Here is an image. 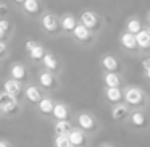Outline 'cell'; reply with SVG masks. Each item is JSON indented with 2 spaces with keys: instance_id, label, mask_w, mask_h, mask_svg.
Segmentation results:
<instances>
[{
  "instance_id": "obj_1",
  "label": "cell",
  "mask_w": 150,
  "mask_h": 147,
  "mask_svg": "<svg viewBox=\"0 0 150 147\" xmlns=\"http://www.w3.org/2000/svg\"><path fill=\"white\" fill-rule=\"evenodd\" d=\"M18 110V99L10 95L8 92L2 91L0 94V111L2 113H13Z\"/></svg>"
},
{
  "instance_id": "obj_2",
  "label": "cell",
  "mask_w": 150,
  "mask_h": 147,
  "mask_svg": "<svg viewBox=\"0 0 150 147\" xmlns=\"http://www.w3.org/2000/svg\"><path fill=\"white\" fill-rule=\"evenodd\" d=\"M124 99L129 105H139L144 100V94L139 87H129L124 92Z\"/></svg>"
},
{
  "instance_id": "obj_3",
  "label": "cell",
  "mask_w": 150,
  "mask_h": 147,
  "mask_svg": "<svg viewBox=\"0 0 150 147\" xmlns=\"http://www.w3.org/2000/svg\"><path fill=\"white\" fill-rule=\"evenodd\" d=\"M81 23L84 24V26H87L89 29H95V28L98 26V18L95 13H92V11H84V13L81 15Z\"/></svg>"
},
{
  "instance_id": "obj_4",
  "label": "cell",
  "mask_w": 150,
  "mask_h": 147,
  "mask_svg": "<svg viewBox=\"0 0 150 147\" xmlns=\"http://www.w3.org/2000/svg\"><path fill=\"white\" fill-rule=\"evenodd\" d=\"M4 91L5 92H8L10 95H13V97H16L18 99V95L21 94V86H20V82L16 81V79H8V81H5V84H4Z\"/></svg>"
},
{
  "instance_id": "obj_5",
  "label": "cell",
  "mask_w": 150,
  "mask_h": 147,
  "mask_svg": "<svg viewBox=\"0 0 150 147\" xmlns=\"http://www.w3.org/2000/svg\"><path fill=\"white\" fill-rule=\"evenodd\" d=\"M78 123H79V126H81L82 129H86V131H92L95 128V121H94V118H92L89 113H81L79 115Z\"/></svg>"
},
{
  "instance_id": "obj_6",
  "label": "cell",
  "mask_w": 150,
  "mask_h": 147,
  "mask_svg": "<svg viewBox=\"0 0 150 147\" xmlns=\"http://www.w3.org/2000/svg\"><path fill=\"white\" fill-rule=\"evenodd\" d=\"M121 45L124 49H129V50H134L137 47V39H136V34H131V33H124L121 34Z\"/></svg>"
},
{
  "instance_id": "obj_7",
  "label": "cell",
  "mask_w": 150,
  "mask_h": 147,
  "mask_svg": "<svg viewBox=\"0 0 150 147\" xmlns=\"http://www.w3.org/2000/svg\"><path fill=\"white\" fill-rule=\"evenodd\" d=\"M102 65H103L105 70H108V73H115L120 68V63H118V60L113 55H105L103 60H102Z\"/></svg>"
},
{
  "instance_id": "obj_8",
  "label": "cell",
  "mask_w": 150,
  "mask_h": 147,
  "mask_svg": "<svg viewBox=\"0 0 150 147\" xmlns=\"http://www.w3.org/2000/svg\"><path fill=\"white\" fill-rule=\"evenodd\" d=\"M42 26H44V29L49 31V33L57 31V28H58L57 18L53 16V15H44V18H42Z\"/></svg>"
},
{
  "instance_id": "obj_9",
  "label": "cell",
  "mask_w": 150,
  "mask_h": 147,
  "mask_svg": "<svg viewBox=\"0 0 150 147\" xmlns=\"http://www.w3.org/2000/svg\"><path fill=\"white\" fill-rule=\"evenodd\" d=\"M73 33H74V37L78 40H89V39H91V29H89L87 26H84L82 23L78 24Z\"/></svg>"
},
{
  "instance_id": "obj_10",
  "label": "cell",
  "mask_w": 150,
  "mask_h": 147,
  "mask_svg": "<svg viewBox=\"0 0 150 147\" xmlns=\"http://www.w3.org/2000/svg\"><path fill=\"white\" fill-rule=\"evenodd\" d=\"M136 39H137V45H139L140 49H149L150 47V31L142 29L136 36Z\"/></svg>"
},
{
  "instance_id": "obj_11",
  "label": "cell",
  "mask_w": 150,
  "mask_h": 147,
  "mask_svg": "<svg viewBox=\"0 0 150 147\" xmlns=\"http://www.w3.org/2000/svg\"><path fill=\"white\" fill-rule=\"evenodd\" d=\"M68 137H69V141H71V144L74 147H81V146H84V142H86L84 134H82L81 131H78V129H73L71 133L68 134Z\"/></svg>"
},
{
  "instance_id": "obj_12",
  "label": "cell",
  "mask_w": 150,
  "mask_h": 147,
  "mask_svg": "<svg viewBox=\"0 0 150 147\" xmlns=\"http://www.w3.org/2000/svg\"><path fill=\"white\" fill-rule=\"evenodd\" d=\"M39 84L42 86V87H53V84H55V79H53V75L50 71H44L39 75Z\"/></svg>"
},
{
  "instance_id": "obj_13",
  "label": "cell",
  "mask_w": 150,
  "mask_h": 147,
  "mask_svg": "<svg viewBox=\"0 0 150 147\" xmlns=\"http://www.w3.org/2000/svg\"><path fill=\"white\" fill-rule=\"evenodd\" d=\"M10 73H11V78L16 79V81H21V79L26 78V68H24L23 65H20V63H16V65L11 66Z\"/></svg>"
},
{
  "instance_id": "obj_14",
  "label": "cell",
  "mask_w": 150,
  "mask_h": 147,
  "mask_svg": "<svg viewBox=\"0 0 150 147\" xmlns=\"http://www.w3.org/2000/svg\"><path fill=\"white\" fill-rule=\"evenodd\" d=\"M26 97L29 102H33V104H39L40 100H42V95H40L39 89L34 87V86H29V87L26 89Z\"/></svg>"
},
{
  "instance_id": "obj_15",
  "label": "cell",
  "mask_w": 150,
  "mask_h": 147,
  "mask_svg": "<svg viewBox=\"0 0 150 147\" xmlns=\"http://www.w3.org/2000/svg\"><path fill=\"white\" fill-rule=\"evenodd\" d=\"M121 97H123V94H121L120 87H107V99L110 102H113V104H120Z\"/></svg>"
},
{
  "instance_id": "obj_16",
  "label": "cell",
  "mask_w": 150,
  "mask_h": 147,
  "mask_svg": "<svg viewBox=\"0 0 150 147\" xmlns=\"http://www.w3.org/2000/svg\"><path fill=\"white\" fill-rule=\"evenodd\" d=\"M71 124H69L68 120H58V123L55 124V133L57 136L58 134H69L71 133Z\"/></svg>"
},
{
  "instance_id": "obj_17",
  "label": "cell",
  "mask_w": 150,
  "mask_h": 147,
  "mask_svg": "<svg viewBox=\"0 0 150 147\" xmlns=\"http://www.w3.org/2000/svg\"><path fill=\"white\" fill-rule=\"evenodd\" d=\"M52 115L57 120H68V108L63 104H55V108H53Z\"/></svg>"
},
{
  "instance_id": "obj_18",
  "label": "cell",
  "mask_w": 150,
  "mask_h": 147,
  "mask_svg": "<svg viewBox=\"0 0 150 147\" xmlns=\"http://www.w3.org/2000/svg\"><path fill=\"white\" fill-rule=\"evenodd\" d=\"M53 108H55V104H53L52 99H42V100L39 102V110L45 115L53 113Z\"/></svg>"
},
{
  "instance_id": "obj_19",
  "label": "cell",
  "mask_w": 150,
  "mask_h": 147,
  "mask_svg": "<svg viewBox=\"0 0 150 147\" xmlns=\"http://www.w3.org/2000/svg\"><path fill=\"white\" fill-rule=\"evenodd\" d=\"M126 115H127L126 105L116 104V107H113V110H111V116H113L115 120H123V118H126Z\"/></svg>"
},
{
  "instance_id": "obj_20",
  "label": "cell",
  "mask_w": 150,
  "mask_h": 147,
  "mask_svg": "<svg viewBox=\"0 0 150 147\" xmlns=\"http://www.w3.org/2000/svg\"><path fill=\"white\" fill-rule=\"evenodd\" d=\"M42 62H44V65H45V68L50 70V71H55V70L58 68V62H57L55 55H52V53H45Z\"/></svg>"
},
{
  "instance_id": "obj_21",
  "label": "cell",
  "mask_w": 150,
  "mask_h": 147,
  "mask_svg": "<svg viewBox=\"0 0 150 147\" xmlns=\"http://www.w3.org/2000/svg\"><path fill=\"white\" fill-rule=\"evenodd\" d=\"M131 123H132L134 126H137V128H144L145 123H147V120H145V116H144L142 111H134V113L131 115Z\"/></svg>"
},
{
  "instance_id": "obj_22",
  "label": "cell",
  "mask_w": 150,
  "mask_h": 147,
  "mask_svg": "<svg viewBox=\"0 0 150 147\" xmlns=\"http://www.w3.org/2000/svg\"><path fill=\"white\" fill-rule=\"evenodd\" d=\"M126 29H127V33L136 34V36H137V34L142 31V24H140L139 20H129L126 23Z\"/></svg>"
},
{
  "instance_id": "obj_23",
  "label": "cell",
  "mask_w": 150,
  "mask_h": 147,
  "mask_svg": "<svg viewBox=\"0 0 150 147\" xmlns=\"http://www.w3.org/2000/svg\"><path fill=\"white\" fill-rule=\"evenodd\" d=\"M103 81H105V84H107V87H120V78H118V75H115V73H107Z\"/></svg>"
},
{
  "instance_id": "obj_24",
  "label": "cell",
  "mask_w": 150,
  "mask_h": 147,
  "mask_svg": "<svg viewBox=\"0 0 150 147\" xmlns=\"http://www.w3.org/2000/svg\"><path fill=\"white\" fill-rule=\"evenodd\" d=\"M62 26L65 31H74L76 26H78V23H76L74 16H71V15H68V16H65L62 20Z\"/></svg>"
},
{
  "instance_id": "obj_25",
  "label": "cell",
  "mask_w": 150,
  "mask_h": 147,
  "mask_svg": "<svg viewBox=\"0 0 150 147\" xmlns=\"http://www.w3.org/2000/svg\"><path fill=\"white\" fill-rule=\"evenodd\" d=\"M23 7H24V10H26L28 13L34 15V13L39 11L40 5H39V0H26V2L23 4Z\"/></svg>"
},
{
  "instance_id": "obj_26",
  "label": "cell",
  "mask_w": 150,
  "mask_h": 147,
  "mask_svg": "<svg viewBox=\"0 0 150 147\" xmlns=\"http://www.w3.org/2000/svg\"><path fill=\"white\" fill-rule=\"evenodd\" d=\"M55 147H73L68 134H58L55 139Z\"/></svg>"
},
{
  "instance_id": "obj_27",
  "label": "cell",
  "mask_w": 150,
  "mask_h": 147,
  "mask_svg": "<svg viewBox=\"0 0 150 147\" xmlns=\"http://www.w3.org/2000/svg\"><path fill=\"white\" fill-rule=\"evenodd\" d=\"M29 57H31L33 60H44V57H45V52H44V47L37 44V45L34 47V49L31 50V52H29Z\"/></svg>"
},
{
  "instance_id": "obj_28",
  "label": "cell",
  "mask_w": 150,
  "mask_h": 147,
  "mask_svg": "<svg viewBox=\"0 0 150 147\" xmlns=\"http://www.w3.org/2000/svg\"><path fill=\"white\" fill-rule=\"evenodd\" d=\"M10 29V23L7 20H2L0 21V37H5V33Z\"/></svg>"
},
{
  "instance_id": "obj_29",
  "label": "cell",
  "mask_w": 150,
  "mask_h": 147,
  "mask_svg": "<svg viewBox=\"0 0 150 147\" xmlns=\"http://www.w3.org/2000/svg\"><path fill=\"white\" fill-rule=\"evenodd\" d=\"M142 68L145 70V71H149V70H150V57L142 60Z\"/></svg>"
},
{
  "instance_id": "obj_30",
  "label": "cell",
  "mask_w": 150,
  "mask_h": 147,
  "mask_svg": "<svg viewBox=\"0 0 150 147\" xmlns=\"http://www.w3.org/2000/svg\"><path fill=\"white\" fill-rule=\"evenodd\" d=\"M36 45H37V44L34 42V40H28V42H26V50H28V52H31Z\"/></svg>"
},
{
  "instance_id": "obj_31",
  "label": "cell",
  "mask_w": 150,
  "mask_h": 147,
  "mask_svg": "<svg viewBox=\"0 0 150 147\" xmlns=\"http://www.w3.org/2000/svg\"><path fill=\"white\" fill-rule=\"evenodd\" d=\"M5 50H7V45H5V42L2 40V42H0V55H4Z\"/></svg>"
},
{
  "instance_id": "obj_32",
  "label": "cell",
  "mask_w": 150,
  "mask_h": 147,
  "mask_svg": "<svg viewBox=\"0 0 150 147\" xmlns=\"http://www.w3.org/2000/svg\"><path fill=\"white\" fill-rule=\"evenodd\" d=\"M0 11H2V13H7V5H5V4L0 5Z\"/></svg>"
},
{
  "instance_id": "obj_33",
  "label": "cell",
  "mask_w": 150,
  "mask_h": 147,
  "mask_svg": "<svg viewBox=\"0 0 150 147\" xmlns=\"http://www.w3.org/2000/svg\"><path fill=\"white\" fill-rule=\"evenodd\" d=\"M0 147H8L7 141H0Z\"/></svg>"
},
{
  "instance_id": "obj_34",
  "label": "cell",
  "mask_w": 150,
  "mask_h": 147,
  "mask_svg": "<svg viewBox=\"0 0 150 147\" xmlns=\"http://www.w3.org/2000/svg\"><path fill=\"white\" fill-rule=\"evenodd\" d=\"M13 2H16V4H24L26 0H13Z\"/></svg>"
},
{
  "instance_id": "obj_35",
  "label": "cell",
  "mask_w": 150,
  "mask_h": 147,
  "mask_svg": "<svg viewBox=\"0 0 150 147\" xmlns=\"http://www.w3.org/2000/svg\"><path fill=\"white\" fill-rule=\"evenodd\" d=\"M145 75H147V79H150V70H149V71H145Z\"/></svg>"
},
{
  "instance_id": "obj_36",
  "label": "cell",
  "mask_w": 150,
  "mask_h": 147,
  "mask_svg": "<svg viewBox=\"0 0 150 147\" xmlns=\"http://www.w3.org/2000/svg\"><path fill=\"white\" fill-rule=\"evenodd\" d=\"M102 147H111V146H108V144H105V146H102Z\"/></svg>"
},
{
  "instance_id": "obj_37",
  "label": "cell",
  "mask_w": 150,
  "mask_h": 147,
  "mask_svg": "<svg viewBox=\"0 0 150 147\" xmlns=\"http://www.w3.org/2000/svg\"><path fill=\"white\" fill-rule=\"evenodd\" d=\"M149 23H150V15H149Z\"/></svg>"
}]
</instances>
